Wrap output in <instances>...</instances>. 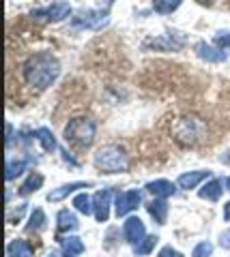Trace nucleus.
<instances>
[{"label": "nucleus", "mask_w": 230, "mask_h": 257, "mask_svg": "<svg viewBox=\"0 0 230 257\" xmlns=\"http://www.w3.org/2000/svg\"><path fill=\"white\" fill-rule=\"evenodd\" d=\"M24 79L30 84L39 88V90H45L50 88L54 82L58 79L60 75V62L54 58L52 54L41 52V54H35L24 62Z\"/></svg>", "instance_id": "obj_1"}, {"label": "nucleus", "mask_w": 230, "mask_h": 257, "mask_svg": "<svg viewBox=\"0 0 230 257\" xmlns=\"http://www.w3.org/2000/svg\"><path fill=\"white\" fill-rule=\"evenodd\" d=\"M172 135L181 146H196V144H200L207 138V124H204V120L196 116H185L174 122Z\"/></svg>", "instance_id": "obj_2"}, {"label": "nucleus", "mask_w": 230, "mask_h": 257, "mask_svg": "<svg viewBox=\"0 0 230 257\" xmlns=\"http://www.w3.org/2000/svg\"><path fill=\"white\" fill-rule=\"evenodd\" d=\"M95 133H97V126H95L93 120L86 118V116L69 120V124L65 126V140H67V144H71V146L78 148V150L91 148L93 142H95Z\"/></svg>", "instance_id": "obj_3"}, {"label": "nucleus", "mask_w": 230, "mask_h": 257, "mask_svg": "<svg viewBox=\"0 0 230 257\" xmlns=\"http://www.w3.org/2000/svg\"><path fill=\"white\" fill-rule=\"evenodd\" d=\"M95 167L106 174H123L129 167V157L121 146H104L95 155Z\"/></svg>", "instance_id": "obj_4"}, {"label": "nucleus", "mask_w": 230, "mask_h": 257, "mask_svg": "<svg viewBox=\"0 0 230 257\" xmlns=\"http://www.w3.org/2000/svg\"><path fill=\"white\" fill-rule=\"evenodd\" d=\"M187 43V37L179 30H168L164 37L148 39L144 43V50H157V52H181Z\"/></svg>", "instance_id": "obj_5"}, {"label": "nucleus", "mask_w": 230, "mask_h": 257, "mask_svg": "<svg viewBox=\"0 0 230 257\" xmlns=\"http://www.w3.org/2000/svg\"><path fill=\"white\" fill-rule=\"evenodd\" d=\"M110 20V11H80L78 18H73V28H89V30H99L104 28Z\"/></svg>", "instance_id": "obj_6"}, {"label": "nucleus", "mask_w": 230, "mask_h": 257, "mask_svg": "<svg viewBox=\"0 0 230 257\" xmlns=\"http://www.w3.org/2000/svg\"><path fill=\"white\" fill-rule=\"evenodd\" d=\"M71 15V5L69 3H54L50 7H45V9H37L30 13V18L33 20H41V22H62L67 20Z\"/></svg>", "instance_id": "obj_7"}, {"label": "nucleus", "mask_w": 230, "mask_h": 257, "mask_svg": "<svg viewBox=\"0 0 230 257\" xmlns=\"http://www.w3.org/2000/svg\"><path fill=\"white\" fill-rule=\"evenodd\" d=\"M142 204V193L140 191H125V193H118L116 195V216L121 219V216H127L131 210H136V208Z\"/></svg>", "instance_id": "obj_8"}, {"label": "nucleus", "mask_w": 230, "mask_h": 257, "mask_svg": "<svg viewBox=\"0 0 230 257\" xmlns=\"http://www.w3.org/2000/svg\"><path fill=\"white\" fill-rule=\"evenodd\" d=\"M110 206H112V191L104 189L99 193H95L93 197V214L99 223H106L110 219Z\"/></svg>", "instance_id": "obj_9"}, {"label": "nucleus", "mask_w": 230, "mask_h": 257, "mask_svg": "<svg viewBox=\"0 0 230 257\" xmlns=\"http://www.w3.org/2000/svg\"><path fill=\"white\" fill-rule=\"evenodd\" d=\"M123 236L129 244H138L142 238L146 236V229H144V223H142L138 216H129L123 225Z\"/></svg>", "instance_id": "obj_10"}, {"label": "nucleus", "mask_w": 230, "mask_h": 257, "mask_svg": "<svg viewBox=\"0 0 230 257\" xmlns=\"http://www.w3.org/2000/svg\"><path fill=\"white\" fill-rule=\"evenodd\" d=\"M196 54H198V58H202L207 62H226L228 60L226 50H217V47H213L204 41L196 43Z\"/></svg>", "instance_id": "obj_11"}, {"label": "nucleus", "mask_w": 230, "mask_h": 257, "mask_svg": "<svg viewBox=\"0 0 230 257\" xmlns=\"http://www.w3.org/2000/svg\"><path fill=\"white\" fill-rule=\"evenodd\" d=\"M93 182H69V184H62V187L54 189L50 195H47V202H62L65 197H69L71 193H75L78 189H91Z\"/></svg>", "instance_id": "obj_12"}, {"label": "nucleus", "mask_w": 230, "mask_h": 257, "mask_svg": "<svg viewBox=\"0 0 230 257\" xmlns=\"http://www.w3.org/2000/svg\"><path fill=\"white\" fill-rule=\"evenodd\" d=\"M211 176V172L209 170H198V172H187V174H181L179 176V180H177V184L181 189H196L198 184H200L204 178H209Z\"/></svg>", "instance_id": "obj_13"}, {"label": "nucleus", "mask_w": 230, "mask_h": 257, "mask_svg": "<svg viewBox=\"0 0 230 257\" xmlns=\"http://www.w3.org/2000/svg\"><path fill=\"white\" fill-rule=\"evenodd\" d=\"M146 191L153 193L155 197L166 199V197H170L177 193V187H174V182H170V180H153V182L146 184Z\"/></svg>", "instance_id": "obj_14"}, {"label": "nucleus", "mask_w": 230, "mask_h": 257, "mask_svg": "<svg viewBox=\"0 0 230 257\" xmlns=\"http://www.w3.org/2000/svg\"><path fill=\"white\" fill-rule=\"evenodd\" d=\"M146 208H148V214L155 219V223H160V225L166 223V219H168V202L166 199L155 197Z\"/></svg>", "instance_id": "obj_15"}, {"label": "nucleus", "mask_w": 230, "mask_h": 257, "mask_svg": "<svg viewBox=\"0 0 230 257\" xmlns=\"http://www.w3.org/2000/svg\"><path fill=\"white\" fill-rule=\"evenodd\" d=\"M221 187H224L221 180H209L200 191H198V195H200V199H207V202H217L221 197V191H224Z\"/></svg>", "instance_id": "obj_16"}, {"label": "nucleus", "mask_w": 230, "mask_h": 257, "mask_svg": "<svg viewBox=\"0 0 230 257\" xmlns=\"http://www.w3.org/2000/svg\"><path fill=\"white\" fill-rule=\"evenodd\" d=\"M7 257H33V246L26 240H11L7 246Z\"/></svg>", "instance_id": "obj_17"}, {"label": "nucleus", "mask_w": 230, "mask_h": 257, "mask_svg": "<svg viewBox=\"0 0 230 257\" xmlns=\"http://www.w3.org/2000/svg\"><path fill=\"white\" fill-rule=\"evenodd\" d=\"M84 253V242L78 236H67L62 240V255L65 257H78Z\"/></svg>", "instance_id": "obj_18"}, {"label": "nucleus", "mask_w": 230, "mask_h": 257, "mask_svg": "<svg viewBox=\"0 0 230 257\" xmlns=\"http://www.w3.org/2000/svg\"><path fill=\"white\" fill-rule=\"evenodd\" d=\"M56 223H58V231H75L80 227L78 223V216L69 210H60L58 216H56Z\"/></svg>", "instance_id": "obj_19"}, {"label": "nucleus", "mask_w": 230, "mask_h": 257, "mask_svg": "<svg viewBox=\"0 0 230 257\" xmlns=\"http://www.w3.org/2000/svg\"><path fill=\"white\" fill-rule=\"evenodd\" d=\"M43 187V176L41 174H37V172H33L28 176V180L22 184L20 187V195H24V197H28L30 193H35V191H39Z\"/></svg>", "instance_id": "obj_20"}, {"label": "nucleus", "mask_w": 230, "mask_h": 257, "mask_svg": "<svg viewBox=\"0 0 230 257\" xmlns=\"http://www.w3.org/2000/svg\"><path fill=\"white\" fill-rule=\"evenodd\" d=\"M26 167H28V161H26V159L9 161V163H7V172H5L7 182H11V180L18 178V176H22L24 172H26Z\"/></svg>", "instance_id": "obj_21"}, {"label": "nucleus", "mask_w": 230, "mask_h": 257, "mask_svg": "<svg viewBox=\"0 0 230 257\" xmlns=\"http://www.w3.org/2000/svg\"><path fill=\"white\" fill-rule=\"evenodd\" d=\"M35 135H37V140H39V144H41V148H43L45 152L56 150V138H54V133L50 131V128L41 126V128H37Z\"/></svg>", "instance_id": "obj_22"}, {"label": "nucleus", "mask_w": 230, "mask_h": 257, "mask_svg": "<svg viewBox=\"0 0 230 257\" xmlns=\"http://www.w3.org/2000/svg\"><path fill=\"white\" fill-rule=\"evenodd\" d=\"M183 0H153V9L160 15H170L181 7Z\"/></svg>", "instance_id": "obj_23"}, {"label": "nucleus", "mask_w": 230, "mask_h": 257, "mask_svg": "<svg viewBox=\"0 0 230 257\" xmlns=\"http://www.w3.org/2000/svg\"><path fill=\"white\" fill-rule=\"evenodd\" d=\"M45 227V214L41 208H35L33 214L28 219V225H26V231H41Z\"/></svg>", "instance_id": "obj_24"}, {"label": "nucleus", "mask_w": 230, "mask_h": 257, "mask_svg": "<svg viewBox=\"0 0 230 257\" xmlns=\"http://www.w3.org/2000/svg\"><path fill=\"white\" fill-rule=\"evenodd\" d=\"M157 240H160L157 236H144L138 244H133V253H136V255H148V253L155 248Z\"/></svg>", "instance_id": "obj_25"}, {"label": "nucleus", "mask_w": 230, "mask_h": 257, "mask_svg": "<svg viewBox=\"0 0 230 257\" xmlns=\"http://www.w3.org/2000/svg\"><path fill=\"white\" fill-rule=\"evenodd\" d=\"M73 206H75L78 212H82V214H86V216L93 212V199L86 195V193H78V195L73 197Z\"/></svg>", "instance_id": "obj_26"}, {"label": "nucleus", "mask_w": 230, "mask_h": 257, "mask_svg": "<svg viewBox=\"0 0 230 257\" xmlns=\"http://www.w3.org/2000/svg\"><path fill=\"white\" fill-rule=\"evenodd\" d=\"M213 253V244L211 242H198L192 251V257H209Z\"/></svg>", "instance_id": "obj_27"}, {"label": "nucleus", "mask_w": 230, "mask_h": 257, "mask_svg": "<svg viewBox=\"0 0 230 257\" xmlns=\"http://www.w3.org/2000/svg\"><path fill=\"white\" fill-rule=\"evenodd\" d=\"M215 43L219 45V50H228V47H230V32H217V35H215Z\"/></svg>", "instance_id": "obj_28"}, {"label": "nucleus", "mask_w": 230, "mask_h": 257, "mask_svg": "<svg viewBox=\"0 0 230 257\" xmlns=\"http://www.w3.org/2000/svg\"><path fill=\"white\" fill-rule=\"evenodd\" d=\"M24 212H26V204H22L15 212H9V214H7V221H9L11 225H13V223H18V221L22 219V214H24Z\"/></svg>", "instance_id": "obj_29"}, {"label": "nucleus", "mask_w": 230, "mask_h": 257, "mask_svg": "<svg viewBox=\"0 0 230 257\" xmlns=\"http://www.w3.org/2000/svg\"><path fill=\"white\" fill-rule=\"evenodd\" d=\"M157 257H183V253H179L177 248H172V246H164Z\"/></svg>", "instance_id": "obj_30"}, {"label": "nucleus", "mask_w": 230, "mask_h": 257, "mask_svg": "<svg viewBox=\"0 0 230 257\" xmlns=\"http://www.w3.org/2000/svg\"><path fill=\"white\" fill-rule=\"evenodd\" d=\"M219 244H221V248H230V229H226L224 234L219 236Z\"/></svg>", "instance_id": "obj_31"}, {"label": "nucleus", "mask_w": 230, "mask_h": 257, "mask_svg": "<svg viewBox=\"0 0 230 257\" xmlns=\"http://www.w3.org/2000/svg\"><path fill=\"white\" fill-rule=\"evenodd\" d=\"M60 152H62V159H65V161H69V163L73 165V167H78V161H75L73 157H69V152H67L65 148H60Z\"/></svg>", "instance_id": "obj_32"}, {"label": "nucleus", "mask_w": 230, "mask_h": 257, "mask_svg": "<svg viewBox=\"0 0 230 257\" xmlns=\"http://www.w3.org/2000/svg\"><path fill=\"white\" fill-rule=\"evenodd\" d=\"M11 142H13V126L7 124V146H11Z\"/></svg>", "instance_id": "obj_33"}, {"label": "nucleus", "mask_w": 230, "mask_h": 257, "mask_svg": "<svg viewBox=\"0 0 230 257\" xmlns=\"http://www.w3.org/2000/svg\"><path fill=\"white\" fill-rule=\"evenodd\" d=\"M224 221H228V223H230V202H226V204H224Z\"/></svg>", "instance_id": "obj_34"}, {"label": "nucleus", "mask_w": 230, "mask_h": 257, "mask_svg": "<svg viewBox=\"0 0 230 257\" xmlns=\"http://www.w3.org/2000/svg\"><path fill=\"white\" fill-rule=\"evenodd\" d=\"M198 5H204V7H213L215 5V0H196Z\"/></svg>", "instance_id": "obj_35"}, {"label": "nucleus", "mask_w": 230, "mask_h": 257, "mask_svg": "<svg viewBox=\"0 0 230 257\" xmlns=\"http://www.w3.org/2000/svg\"><path fill=\"white\" fill-rule=\"evenodd\" d=\"M224 161H226V163H230V152H226V157H221V163H224Z\"/></svg>", "instance_id": "obj_36"}, {"label": "nucleus", "mask_w": 230, "mask_h": 257, "mask_svg": "<svg viewBox=\"0 0 230 257\" xmlns=\"http://www.w3.org/2000/svg\"><path fill=\"white\" fill-rule=\"evenodd\" d=\"M224 187H226V191H230V176H228V178L224 180Z\"/></svg>", "instance_id": "obj_37"}]
</instances>
